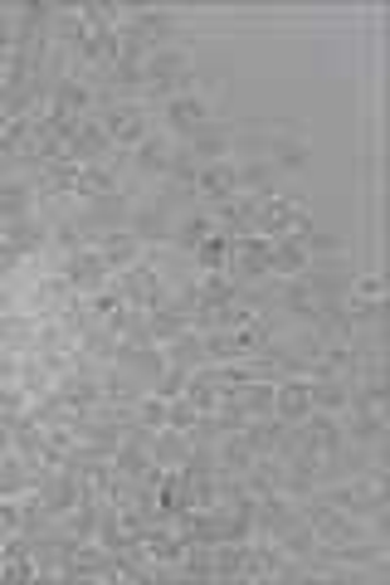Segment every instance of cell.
I'll use <instances>...</instances> for the list:
<instances>
[{"mask_svg": "<svg viewBox=\"0 0 390 585\" xmlns=\"http://www.w3.org/2000/svg\"><path fill=\"white\" fill-rule=\"evenodd\" d=\"M128 229L142 239V249H166V244H172V229H176V211L152 191V186H146V191L132 201Z\"/></svg>", "mask_w": 390, "mask_h": 585, "instance_id": "6da1fadb", "label": "cell"}, {"mask_svg": "<svg viewBox=\"0 0 390 585\" xmlns=\"http://www.w3.org/2000/svg\"><path fill=\"white\" fill-rule=\"evenodd\" d=\"M98 118H103V128H108V142L118 146V152H132V146L142 142L152 128H156V122H152V112H146V108H137V103H122V108L98 112Z\"/></svg>", "mask_w": 390, "mask_h": 585, "instance_id": "7a4b0ae2", "label": "cell"}, {"mask_svg": "<svg viewBox=\"0 0 390 585\" xmlns=\"http://www.w3.org/2000/svg\"><path fill=\"white\" fill-rule=\"evenodd\" d=\"M215 235V219H210V211H186V215H176V229H172V254H186L191 259L205 239Z\"/></svg>", "mask_w": 390, "mask_h": 585, "instance_id": "3957f363", "label": "cell"}, {"mask_svg": "<svg viewBox=\"0 0 390 585\" xmlns=\"http://www.w3.org/2000/svg\"><path fill=\"white\" fill-rule=\"evenodd\" d=\"M196 195H200V205H220L225 195H235V162H210V166H200L196 171Z\"/></svg>", "mask_w": 390, "mask_h": 585, "instance_id": "277c9868", "label": "cell"}, {"mask_svg": "<svg viewBox=\"0 0 390 585\" xmlns=\"http://www.w3.org/2000/svg\"><path fill=\"white\" fill-rule=\"evenodd\" d=\"M273 415L283 425H303L312 415V395H308V381H279L273 385Z\"/></svg>", "mask_w": 390, "mask_h": 585, "instance_id": "5b68a950", "label": "cell"}, {"mask_svg": "<svg viewBox=\"0 0 390 585\" xmlns=\"http://www.w3.org/2000/svg\"><path fill=\"white\" fill-rule=\"evenodd\" d=\"M98 254L108 264V274H122V268H132L142 259V239L132 229H113V235H98Z\"/></svg>", "mask_w": 390, "mask_h": 585, "instance_id": "8992f818", "label": "cell"}, {"mask_svg": "<svg viewBox=\"0 0 390 585\" xmlns=\"http://www.w3.org/2000/svg\"><path fill=\"white\" fill-rule=\"evenodd\" d=\"M146 454H152L156 468H181L186 454H191V439L166 425V430H152V439H146Z\"/></svg>", "mask_w": 390, "mask_h": 585, "instance_id": "52a82bcc", "label": "cell"}, {"mask_svg": "<svg viewBox=\"0 0 390 585\" xmlns=\"http://www.w3.org/2000/svg\"><path fill=\"white\" fill-rule=\"evenodd\" d=\"M308 249L298 244V239H273L269 244V278H298L308 274Z\"/></svg>", "mask_w": 390, "mask_h": 585, "instance_id": "ba28073f", "label": "cell"}, {"mask_svg": "<svg viewBox=\"0 0 390 585\" xmlns=\"http://www.w3.org/2000/svg\"><path fill=\"white\" fill-rule=\"evenodd\" d=\"M249 541H215V581H245Z\"/></svg>", "mask_w": 390, "mask_h": 585, "instance_id": "9c48e42d", "label": "cell"}, {"mask_svg": "<svg viewBox=\"0 0 390 585\" xmlns=\"http://www.w3.org/2000/svg\"><path fill=\"white\" fill-rule=\"evenodd\" d=\"M191 268H196V274H225V268H229V239L220 235V229L191 254Z\"/></svg>", "mask_w": 390, "mask_h": 585, "instance_id": "30bf717a", "label": "cell"}, {"mask_svg": "<svg viewBox=\"0 0 390 585\" xmlns=\"http://www.w3.org/2000/svg\"><path fill=\"white\" fill-rule=\"evenodd\" d=\"M132 425H137V430H166V401H162V395H156V391H142V395H137Z\"/></svg>", "mask_w": 390, "mask_h": 585, "instance_id": "8fae6325", "label": "cell"}, {"mask_svg": "<svg viewBox=\"0 0 390 585\" xmlns=\"http://www.w3.org/2000/svg\"><path fill=\"white\" fill-rule=\"evenodd\" d=\"M200 420V410H196V405L191 401H186V395H176V401H166V425H172V430H191V425Z\"/></svg>", "mask_w": 390, "mask_h": 585, "instance_id": "7c38bea8", "label": "cell"}, {"mask_svg": "<svg viewBox=\"0 0 390 585\" xmlns=\"http://www.w3.org/2000/svg\"><path fill=\"white\" fill-rule=\"evenodd\" d=\"M186 381H191V371H181V366H166L162 371V381L152 385L162 401H176V395H186Z\"/></svg>", "mask_w": 390, "mask_h": 585, "instance_id": "4fadbf2b", "label": "cell"}, {"mask_svg": "<svg viewBox=\"0 0 390 585\" xmlns=\"http://www.w3.org/2000/svg\"><path fill=\"white\" fill-rule=\"evenodd\" d=\"M20 268H25V254H20L15 244H5V239H0V284H15Z\"/></svg>", "mask_w": 390, "mask_h": 585, "instance_id": "5bb4252c", "label": "cell"}, {"mask_svg": "<svg viewBox=\"0 0 390 585\" xmlns=\"http://www.w3.org/2000/svg\"><path fill=\"white\" fill-rule=\"evenodd\" d=\"M15 375H20V351L0 347V381H15Z\"/></svg>", "mask_w": 390, "mask_h": 585, "instance_id": "9a60e30c", "label": "cell"}, {"mask_svg": "<svg viewBox=\"0 0 390 585\" xmlns=\"http://www.w3.org/2000/svg\"><path fill=\"white\" fill-rule=\"evenodd\" d=\"M0 312H20V298H15L10 284H0Z\"/></svg>", "mask_w": 390, "mask_h": 585, "instance_id": "2e32d148", "label": "cell"}, {"mask_svg": "<svg viewBox=\"0 0 390 585\" xmlns=\"http://www.w3.org/2000/svg\"><path fill=\"white\" fill-rule=\"evenodd\" d=\"M0 88H5V64H0Z\"/></svg>", "mask_w": 390, "mask_h": 585, "instance_id": "e0dca14e", "label": "cell"}, {"mask_svg": "<svg viewBox=\"0 0 390 585\" xmlns=\"http://www.w3.org/2000/svg\"><path fill=\"white\" fill-rule=\"evenodd\" d=\"M5 122H10V118H5V112H0V132H5Z\"/></svg>", "mask_w": 390, "mask_h": 585, "instance_id": "ac0fdd59", "label": "cell"}, {"mask_svg": "<svg viewBox=\"0 0 390 585\" xmlns=\"http://www.w3.org/2000/svg\"><path fill=\"white\" fill-rule=\"evenodd\" d=\"M0 55H5V45H0Z\"/></svg>", "mask_w": 390, "mask_h": 585, "instance_id": "d6986e66", "label": "cell"}]
</instances>
